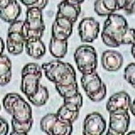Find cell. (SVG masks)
<instances>
[{"mask_svg":"<svg viewBox=\"0 0 135 135\" xmlns=\"http://www.w3.org/2000/svg\"><path fill=\"white\" fill-rule=\"evenodd\" d=\"M128 29V22L123 16L114 13L107 16L101 33L103 44L112 48L119 47L124 44Z\"/></svg>","mask_w":135,"mask_h":135,"instance_id":"obj_1","label":"cell"},{"mask_svg":"<svg viewBox=\"0 0 135 135\" xmlns=\"http://www.w3.org/2000/svg\"><path fill=\"white\" fill-rule=\"evenodd\" d=\"M45 76L57 86H64L77 82L76 73L72 64L59 60L52 61L41 65Z\"/></svg>","mask_w":135,"mask_h":135,"instance_id":"obj_2","label":"cell"},{"mask_svg":"<svg viewBox=\"0 0 135 135\" xmlns=\"http://www.w3.org/2000/svg\"><path fill=\"white\" fill-rule=\"evenodd\" d=\"M3 107L18 123L33 120V110L28 103L17 93H8L3 98Z\"/></svg>","mask_w":135,"mask_h":135,"instance_id":"obj_3","label":"cell"},{"mask_svg":"<svg viewBox=\"0 0 135 135\" xmlns=\"http://www.w3.org/2000/svg\"><path fill=\"white\" fill-rule=\"evenodd\" d=\"M21 91L28 98L36 95L42 78V69L38 64L29 63L22 68Z\"/></svg>","mask_w":135,"mask_h":135,"instance_id":"obj_4","label":"cell"},{"mask_svg":"<svg viewBox=\"0 0 135 135\" xmlns=\"http://www.w3.org/2000/svg\"><path fill=\"white\" fill-rule=\"evenodd\" d=\"M74 60L82 75L94 73L98 68V54L95 48L90 45H80L77 48Z\"/></svg>","mask_w":135,"mask_h":135,"instance_id":"obj_5","label":"cell"},{"mask_svg":"<svg viewBox=\"0 0 135 135\" xmlns=\"http://www.w3.org/2000/svg\"><path fill=\"white\" fill-rule=\"evenodd\" d=\"M80 84L86 95L93 102L102 101L106 96V86L96 71L83 75Z\"/></svg>","mask_w":135,"mask_h":135,"instance_id":"obj_6","label":"cell"},{"mask_svg":"<svg viewBox=\"0 0 135 135\" xmlns=\"http://www.w3.org/2000/svg\"><path fill=\"white\" fill-rule=\"evenodd\" d=\"M42 11L36 7H27L25 21V36L41 38L45 30Z\"/></svg>","mask_w":135,"mask_h":135,"instance_id":"obj_7","label":"cell"},{"mask_svg":"<svg viewBox=\"0 0 135 135\" xmlns=\"http://www.w3.org/2000/svg\"><path fill=\"white\" fill-rule=\"evenodd\" d=\"M41 130L48 135H70L73 123L58 117L56 114H46L40 121Z\"/></svg>","mask_w":135,"mask_h":135,"instance_id":"obj_8","label":"cell"},{"mask_svg":"<svg viewBox=\"0 0 135 135\" xmlns=\"http://www.w3.org/2000/svg\"><path fill=\"white\" fill-rule=\"evenodd\" d=\"M130 115L128 111H117L109 113V126L106 134L123 135L128 130Z\"/></svg>","mask_w":135,"mask_h":135,"instance_id":"obj_9","label":"cell"},{"mask_svg":"<svg viewBox=\"0 0 135 135\" xmlns=\"http://www.w3.org/2000/svg\"><path fill=\"white\" fill-rule=\"evenodd\" d=\"M78 34L83 43H92L100 33V24L92 17L83 18L78 25Z\"/></svg>","mask_w":135,"mask_h":135,"instance_id":"obj_10","label":"cell"},{"mask_svg":"<svg viewBox=\"0 0 135 135\" xmlns=\"http://www.w3.org/2000/svg\"><path fill=\"white\" fill-rule=\"evenodd\" d=\"M106 128V122L98 112L88 114L83 123L84 135H101Z\"/></svg>","mask_w":135,"mask_h":135,"instance_id":"obj_11","label":"cell"},{"mask_svg":"<svg viewBox=\"0 0 135 135\" xmlns=\"http://www.w3.org/2000/svg\"><path fill=\"white\" fill-rule=\"evenodd\" d=\"M131 98L126 91H119L112 95L106 103V111L111 113L117 111H128Z\"/></svg>","mask_w":135,"mask_h":135,"instance_id":"obj_12","label":"cell"},{"mask_svg":"<svg viewBox=\"0 0 135 135\" xmlns=\"http://www.w3.org/2000/svg\"><path fill=\"white\" fill-rule=\"evenodd\" d=\"M73 24L62 17H55L52 25V37L59 40H68L73 33Z\"/></svg>","mask_w":135,"mask_h":135,"instance_id":"obj_13","label":"cell"},{"mask_svg":"<svg viewBox=\"0 0 135 135\" xmlns=\"http://www.w3.org/2000/svg\"><path fill=\"white\" fill-rule=\"evenodd\" d=\"M81 11L80 4L63 0L58 4V11L55 17H62L75 24L78 18Z\"/></svg>","mask_w":135,"mask_h":135,"instance_id":"obj_14","label":"cell"},{"mask_svg":"<svg viewBox=\"0 0 135 135\" xmlns=\"http://www.w3.org/2000/svg\"><path fill=\"white\" fill-rule=\"evenodd\" d=\"M103 68L109 72H117L123 64V57L120 52L116 50H106L101 56Z\"/></svg>","mask_w":135,"mask_h":135,"instance_id":"obj_15","label":"cell"},{"mask_svg":"<svg viewBox=\"0 0 135 135\" xmlns=\"http://www.w3.org/2000/svg\"><path fill=\"white\" fill-rule=\"evenodd\" d=\"M25 37L23 33L8 32L6 41L8 52L13 55H20L25 49Z\"/></svg>","mask_w":135,"mask_h":135,"instance_id":"obj_16","label":"cell"},{"mask_svg":"<svg viewBox=\"0 0 135 135\" xmlns=\"http://www.w3.org/2000/svg\"><path fill=\"white\" fill-rule=\"evenodd\" d=\"M25 49L26 53L34 59H40L46 53L44 42L38 38H28L25 40Z\"/></svg>","mask_w":135,"mask_h":135,"instance_id":"obj_17","label":"cell"},{"mask_svg":"<svg viewBox=\"0 0 135 135\" xmlns=\"http://www.w3.org/2000/svg\"><path fill=\"white\" fill-rule=\"evenodd\" d=\"M22 13V8L16 0H11L6 7L0 9V18L4 22L11 23L16 21Z\"/></svg>","mask_w":135,"mask_h":135,"instance_id":"obj_18","label":"cell"},{"mask_svg":"<svg viewBox=\"0 0 135 135\" xmlns=\"http://www.w3.org/2000/svg\"><path fill=\"white\" fill-rule=\"evenodd\" d=\"M12 78V63L5 55H0V86H4Z\"/></svg>","mask_w":135,"mask_h":135,"instance_id":"obj_19","label":"cell"},{"mask_svg":"<svg viewBox=\"0 0 135 135\" xmlns=\"http://www.w3.org/2000/svg\"><path fill=\"white\" fill-rule=\"evenodd\" d=\"M94 10L99 16H107L117 11V0H96Z\"/></svg>","mask_w":135,"mask_h":135,"instance_id":"obj_20","label":"cell"},{"mask_svg":"<svg viewBox=\"0 0 135 135\" xmlns=\"http://www.w3.org/2000/svg\"><path fill=\"white\" fill-rule=\"evenodd\" d=\"M68 40H59L52 37L49 44V51L55 59H63L67 53Z\"/></svg>","mask_w":135,"mask_h":135,"instance_id":"obj_21","label":"cell"},{"mask_svg":"<svg viewBox=\"0 0 135 135\" xmlns=\"http://www.w3.org/2000/svg\"><path fill=\"white\" fill-rule=\"evenodd\" d=\"M80 110V109L77 107H74V106L64 103L62 106L59 108L56 114L60 119L69 121L74 123L79 117Z\"/></svg>","mask_w":135,"mask_h":135,"instance_id":"obj_22","label":"cell"},{"mask_svg":"<svg viewBox=\"0 0 135 135\" xmlns=\"http://www.w3.org/2000/svg\"><path fill=\"white\" fill-rule=\"evenodd\" d=\"M27 99L30 102L35 106L41 107V106H44L49 100L48 89L43 85H40L38 90L36 93V95L30 98H28Z\"/></svg>","mask_w":135,"mask_h":135,"instance_id":"obj_23","label":"cell"},{"mask_svg":"<svg viewBox=\"0 0 135 135\" xmlns=\"http://www.w3.org/2000/svg\"><path fill=\"white\" fill-rule=\"evenodd\" d=\"M55 86V89L59 92V94L63 98H67L73 97L79 92L78 89V83L75 82L74 84H69V85H64V86Z\"/></svg>","mask_w":135,"mask_h":135,"instance_id":"obj_24","label":"cell"},{"mask_svg":"<svg viewBox=\"0 0 135 135\" xmlns=\"http://www.w3.org/2000/svg\"><path fill=\"white\" fill-rule=\"evenodd\" d=\"M33 125V120L26 123H18L13 120H11L12 132L10 134L27 135L31 130Z\"/></svg>","mask_w":135,"mask_h":135,"instance_id":"obj_25","label":"cell"},{"mask_svg":"<svg viewBox=\"0 0 135 135\" xmlns=\"http://www.w3.org/2000/svg\"><path fill=\"white\" fill-rule=\"evenodd\" d=\"M135 0H117V11H123L128 15L134 13Z\"/></svg>","mask_w":135,"mask_h":135,"instance_id":"obj_26","label":"cell"},{"mask_svg":"<svg viewBox=\"0 0 135 135\" xmlns=\"http://www.w3.org/2000/svg\"><path fill=\"white\" fill-rule=\"evenodd\" d=\"M125 80L131 84L133 87L135 86V64L134 62L129 64L124 69Z\"/></svg>","mask_w":135,"mask_h":135,"instance_id":"obj_27","label":"cell"},{"mask_svg":"<svg viewBox=\"0 0 135 135\" xmlns=\"http://www.w3.org/2000/svg\"><path fill=\"white\" fill-rule=\"evenodd\" d=\"M63 99H64V104H67L69 106L77 107L80 109L83 106V96H82L80 91L73 97Z\"/></svg>","mask_w":135,"mask_h":135,"instance_id":"obj_28","label":"cell"},{"mask_svg":"<svg viewBox=\"0 0 135 135\" xmlns=\"http://www.w3.org/2000/svg\"><path fill=\"white\" fill-rule=\"evenodd\" d=\"M9 133V125L7 121L0 117V135H6Z\"/></svg>","mask_w":135,"mask_h":135,"instance_id":"obj_29","label":"cell"},{"mask_svg":"<svg viewBox=\"0 0 135 135\" xmlns=\"http://www.w3.org/2000/svg\"><path fill=\"white\" fill-rule=\"evenodd\" d=\"M48 2H49V0H38L37 3L33 7H36V8H38L42 11L47 5Z\"/></svg>","mask_w":135,"mask_h":135,"instance_id":"obj_30","label":"cell"},{"mask_svg":"<svg viewBox=\"0 0 135 135\" xmlns=\"http://www.w3.org/2000/svg\"><path fill=\"white\" fill-rule=\"evenodd\" d=\"M22 4L27 7H33L37 3L38 0H19Z\"/></svg>","mask_w":135,"mask_h":135,"instance_id":"obj_31","label":"cell"},{"mask_svg":"<svg viewBox=\"0 0 135 135\" xmlns=\"http://www.w3.org/2000/svg\"><path fill=\"white\" fill-rule=\"evenodd\" d=\"M4 48H5V44L4 43L3 39L0 37V55L3 54Z\"/></svg>","mask_w":135,"mask_h":135,"instance_id":"obj_32","label":"cell"},{"mask_svg":"<svg viewBox=\"0 0 135 135\" xmlns=\"http://www.w3.org/2000/svg\"><path fill=\"white\" fill-rule=\"evenodd\" d=\"M11 0H0V9L6 7Z\"/></svg>","mask_w":135,"mask_h":135,"instance_id":"obj_33","label":"cell"},{"mask_svg":"<svg viewBox=\"0 0 135 135\" xmlns=\"http://www.w3.org/2000/svg\"><path fill=\"white\" fill-rule=\"evenodd\" d=\"M129 110L131 111V112L132 113V114L134 116L135 115V112H134V100L133 101H131V103L129 105Z\"/></svg>","mask_w":135,"mask_h":135,"instance_id":"obj_34","label":"cell"},{"mask_svg":"<svg viewBox=\"0 0 135 135\" xmlns=\"http://www.w3.org/2000/svg\"><path fill=\"white\" fill-rule=\"evenodd\" d=\"M67 1H69V2H74V3L80 4H81L85 0H67Z\"/></svg>","mask_w":135,"mask_h":135,"instance_id":"obj_35","label":"cell"},{"mask_svg":"<svg viewBox=\"0 0 135 135\" xmlns=\"http://www.w3.org/2000/svg\"><path fill=\"white\" fill-rule=\"evenodd\" d=\"M132 54L133 55V57L134 58V44H132Z\"/></svg>","mask_w":135,"mask_h":135,"instance_id":"obj_36","label":"cell"},{"mask_svg":"<svg viewBox=\"0 0 135 135\" xmlns=\"http://www.w3.org/2000/svg\"><path fill=\"white\" fill-rule=\"evenodd\" d=\"M126 134H134L135 132L134 131H132V132H131L130 133H126Z\"/></svg>","mask_w":135,"mask_h":135,"instance_id":"obj_37","label":"cell"},{"mask_svg":"<svg viewBox=\"0 0 135 135\" xmlns=\"http://www.w3.org/2000/svg\"><path fill=\"white\" fill-rule=\"evenodd\" d=\"M0 109H1V105H0Z\"/></svg>","mask_w":135,"mask_h":135,"instance_id":"obj_38","label":"cell"}]
</instances>
